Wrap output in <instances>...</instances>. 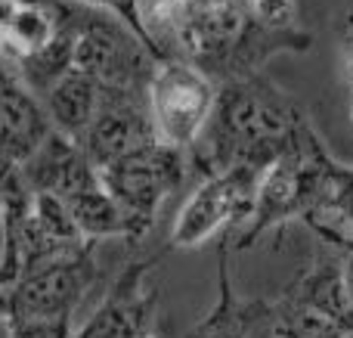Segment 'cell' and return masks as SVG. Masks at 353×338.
<instances>
[{
	"label": "cell",
	"mask_w": 353,
	"mask_h": 338,
	"mask_svg": "<svg viewBox=\"0 0 353 338\" xmlns=\"http://www.w3.org/2000/svg\"><path fill=\"white\" fill-rule=\"evenodd\" d=\"M146 338H159V335H152V332H149V335H146Z\"/></svg>",
	"instance_id": "d4e9b609"
},
{
	"label": "cell",
	"mask_w": 353,
	"mask_h": 338,
	"mask_svg": "<svg viewBox=\"0 0 353 338\" xmlns=\"http://www.w3.org/2000/svg\"><path fill=\"white\" fill-rule=\"evenodd\" d=\"M313 118L304 106L267 74H248L217 87L214 112L199 143L186 152L195 183L230 168L267 171L273 161L304 149L313 134Z\"/></svg>",
	"instance_id": "7a4b0ae2"
},
{
	"label": "cell",
	"mask_w": 353,
	"mask_h": 338,
	"mask_svg": "<svg viewBox=\"0 0 353 338\" xmlns=\"http://www.w3.org/2000/svg\"><path fill=\"white\" fill-rule=\"evenodd\" d=\"M3 174H0V264H3Z\"/></svg>",
	"instance_id": "d6986e66"
},
{
	"label": "cell",
	"mask_w": 353,
	"mask_h": 338,
	"mask_svg": "<svg viewBox=\"0 0 353 338\" xmlns=\"http://www.w3.org/2000/svg\"><path fill=\"white\" fill-rule=\"evenodd\" d=\"M335 252V248H332ZM338 255H341V277H344V292H347V301L353 308V242L350 246H341L338 248Z\"/></svg>",
	"instance_id": "ac0fdd59"
},
{
	"label": "cell",
	"mask_w": 353,
	"mask_h": 338,
	"mask_svg": "<svg viewBox=\"0 0 353 338\" xmlns=\"http://www.w3.org/2000/svg\"><path fill=\"white\" fill-rule=\"evenodd\" d=\"M31 208L34 192L19 174V168L3 174V264H0V289H10L22 277L31 248Z\"/></svg>",
	"instance_id": "9a60e30c"
},
{
	"label": "cell",
	"mask_w": 353,
	"mask_h": 338,
	"mask_svg": "<svg viewBox=\"0 0 353 338\" xmlns=\"http://www.w3.org/2000/svg\"><path fill=\"white\" fill-rule=\"evenodd\" d=\"M0 338H10V320H0Z\"/></svg>",
	"instance_id": "7402d4cb"
},
{
	"label": "cell",
	"mask_w": 353,
	"mask_h": 338,
	"mask_svg": "<svg viewBox=\"0 0 353 338\" xmlns=\"http://www.w3.org/2000/svg\"><path fill=\"white\" fill-rule=\"evenodd\" d=\"M137 25L159 62H186L226 84L261 74L276 53H307V28L276 31L242 0H137Z\"/></svg>",
	"instance_id": "6da1fadb"
},
{
	"label": "cell",
	"mask_w": 353,
	"mask_h": 338,
	"mask_svg": "<svg viewBox=\"0 0 353 338\" xmlns=\"http://www.w3.org/2000/svg\"><path fill=\"white\" fill-rule=\"evenodd\" d=\"M99 242L25 270L6 289L10 338H72V320L99 277Z\"/></svg>",
	"instance_id": "3957f363"
},
{
	"label": "cell",
	"mask_w": 353,
	"mask_h": 338,
	"mask_svg": "<svg viewBox=\"0 0 353 338\" xmlns=\"http://www.w3.org/2000/svg\"><path fill=\"white\" fill-rule=\"evenodd\" d=\"M350 121H353V97H350Z\"/></svg>",
	"instance_id": "cb8c5ba5"
},
{
	"label": "cell",
	"mask_w": 353,
	"mask_h": 338,
	"mask_svg": "<svg viewBox=\"0 0 353 338\" xmlns=\"http://www.w3.org/2000/svg\"><path fill=\"white\" fill-rule=\"evenodd\" d=\"M19 174L31 186V192H47V196H56V199H68L78 190L99 180L97 168L87 161L84 149L74 140H68V137L56 134V130L19 168Z\"/></svg>",
	"instance_id": "4fadbf2b"
},
{
	"label": "cell",
	"mask_w": 353,
	"mask_h": 338,
	"mask_svg": "<svg viewBox=\"0 0 353 338\" xmlns=\"http://www.w3.org/2000/svg\"><path fill=\"white\" fill-rule=\"evenodd\" d=\"M53 134L41 99L19 74L10 50L0 53V174L22 168Z\"/></svg>",
	"instance_id": "30bf717a"
},
{
	"label": "cell",
	"mask_w": 353,
	"mask_h": 338,
	"mask_svg": "<svg viewBox=\"0 0 353 338\" xmlns=\"http://www.w3.org/2000/svg\"><path fill=\"white\" fill-rule=\"evenodd\" d=\"M74 3L93 6V10H109V12H115L118 19H124V22H128L130 28L140 34V25H137V0H74Z\"/></svg>",
	"instance_id": "e0dca14e"
},
{
	"label": "cell",
	"mask_w": 353,
	"mask_h": 338,
	"mask_svg": "<svg viewBox=\"0 0 353 338\" xmlns=\"http://www.w3.org/2000/svg\"><path fill=\"white\" fill-rule=\"evenodd\" d=\"M350 97H353V93H350Z\"/></svg>",
	"instance_id": "4316f807"
},
{
	"label": "cell",
	"mask_w": 353,
	"mask_h": 338,
	"mask_svg": "<svg viewBox=\"0 0 353 338\" xmlns=\"http://www.w3.org/2000/svg\"><path fill=\"white\" fill-rule=\"evenodd\" d=\"M0 53H3V43H0Z\"/></svg>",
	"instance_id": "484cf974"
},
{
	"label": "cell",
	"mask_w": 353,
	"mask_h": 338,
	"mask_svg": "<svg viewBox=\"0 0 353 338\" xmlns=\"http://www.w3.org/2000/svg\"><path fill=\"white\" fill-rule=\"evenodd\" d=\"M159 258L130 261L112 283L103 304L72 338H146L159 301V292L149 289V273Z\"/></svg>",
	"instance_id": "8fae6325"
},
{
	"label": "cell",
	"mask_w": 353,
	"mask_h": 338,
	"mask_svg": "<svg viewBox=\"0 0 353 338\" xmlns=\"http://www.w3.org/2000/svg\"><path fill=\"white\" fill-rule=\"evenodd\" d=\"M62 202H65L74 227L87 242H103V239H115V236L128 239V223H124L121 208L115 205V199L105 192V186L99 180L78 190L74 196L62 199Z\"/></svg>",
	"instance_id": "2e32d148"
},
{
	"label": "cell",
	"mask_w": 353,
	"mask_h": 338,
	"mask_svg": "<svg viewBox=\"0 0 353 338\" xmlns=\"http://www.w3.org/2000/svg\"><path fill=\"white\" fill-rule=\"evenodd\" d=\"M319 190L316 205L301 223H307L313 236L325 248H341L353 242V165H344L325 149V143L316 152Z\"/></svg>",
	"instance_id": "7c38bea8"
},
{
	"label": "cell",
	"mask_w": 353,
	"mask_h": 338,
	"mask_svg": "<svg viewBox=\"0 0 353 338\" xmlns=\"http://www.w3.org/2000/svg\"><path fill=\"white\" fill-rule=\"evenodd\" d=\"M146 97L159 143L189 152L214 112L217 84L186 62H159Z\"/></svg>",
	"instance_id": "ba28073f"
},
{
	"label": "cell",
	"mask_w": 353,
	"mask_h": 338,
	"mask_svg": "<svg viewBox=\"0 0 353 338\" xmlns=\"http://www.w3.org/2000/svg\"><path fill=\"white\" fill-rule=\"evenodd\" d=\"M146 93L149 90H103L97 118L78 140L97 171L159 140L149 118Z\"/></svg>",
	"instance_id": "9c48e42d"
},
{
	"label": "cell",
	"mask_w": 353,
	"mask_h": 338,
	"mask_svg": "<svg viewBox=\"0 0 353 338\" xmlns=\"http://www.w3.org/2000/svg\"><path fill=\"white\" fill-rule=\"evenodd\" d=\"M344 28H353V0L344 3Z\"/></svg>",
	"instance_id": "ffe728a7"
},
{
	"label": "cell",
	"mask_w": 353,
	"mask_h": 338,
	"mask_svg": "<svg viewBox=\"0 0 353 338\" xmlns=\"http://www.w3.org/2000/svg\"><path fill=\"white\" fill-rule=\"evenodd\" d=\"M103 99V87L93 78H87L84 72L72 68L68 74H62L53 87L41 97V106L47 112V121L56 134L68 137L78 143L87 134V128L93 124Z\"/></svg>",
	"instance_id": "5bb4252c"
},
{
	"label": "cell",
	"mask_w": 353,
	"mask_h": 338,
	"mask_svg": "<svg viewBox=\"0 0 353 338\" xmlns=\"http://www.w3.org/2000/svg\"><path fill=\"white\" fill-rule=\"evenodd\" d=\"M257 183L261 171L254 168H230L223 174L199 180L176 211L168 248H199L220 233H242L254 215Z\"/></svg>",
	"instance_id": "8992f818"
},
{
	"label": "cell",
	"mask_w": 353,
	"mask_h": 338,
	"mask_svg": "<svg viewBox=\"0 0 353 338\" xmlns=\"http://www.w3.org/2000/svg\"><path fill=\"white\" fill-rule=\"evenodd\" d=\"M323 146L319 134L313 130L304 149L294 155L273 161L267 171L261 174L257 183V199H254V215L245 223L242 233L230 239V248L245 252L254 246L267 230L282 227L288 221H304L316 205V190H319V171H316V152Z\"/></svg>",
	"instance_id": "52a82bcc"
},
{
	"label": "cell",
	"mask_w": 353,
	"mask_h": 338,
	"mask_svg": "<svg viewBox=\"0 0 353 338\" xmlns=\"http://www.w3.org/2000/svg\"><path fill=\"white\" fill-rule=\"evenodd\" d=\"M155 66V53L124 19L81 6L72 68L93 78L103 90H149Z\"/></svg>",
	"instance_id": "5b68a950"
},
{
	"label": "cell",
	"mask_w": 353,
	"mask_h": 338,
	"mask_svg": "<svg viewBox=\"0 0 353 338\" xmlns=\"http://www.w3.org/2000/svg\"><path fill=\"white\" fill-rule=\"evenodd\" d=\"M242 3L245 6H254V3H261V0H242Z\"/></svg>",
	"instance_id": "603a6c76"
},
{
	"label": "cell",
	"mask_w": 353,
	"mask_h": 338,
	"mask_svg": "<svg viewBox=\"0 0 353 338\" xmlns=\"http://www.w3.org/2000/svg\"><path fill=\"white\" fill-rule=\"evenodd\" d=\"M99 183L105 186L128 223V242H140L152 230L159 208L168 196H174L189 177L186 152L165 143H149L112 165L99 168Z\"/></svg>",
	"instance_id": "277c9868"
},
{
	"label": "cell",
	"mask_w": 353,
	"mask_h": 338,
	"mask_svg": "<svg viewBox=\"0 0 353 338\" xmlns=\"http://www.w3.org/2000/svg\"><path fill=\"white\" fill-rule=\"evenodd\" d=\"M10 314V301H6V289H0V320H6Z\"/></svg>",
	"instance_id": "44dd1931"
}]
</instances>
